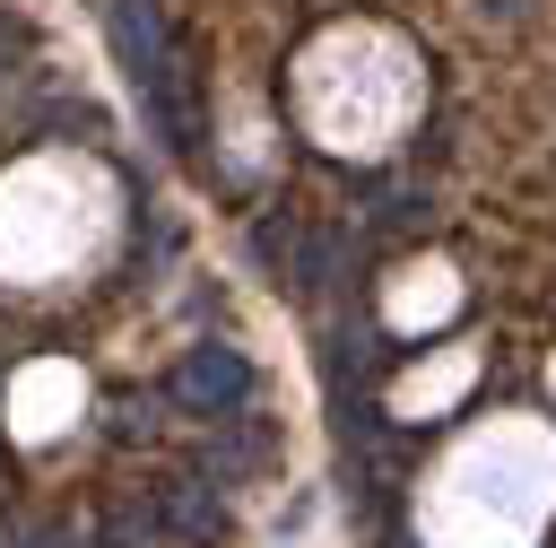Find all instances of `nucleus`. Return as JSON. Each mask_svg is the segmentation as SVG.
Wrapping results in <instances>:
<instances>
[{
  "label": "nucleus",
  "instance_id": "f257e3e1",
  "mask_svg": "<svg viewBox=\"0 0 556 548\" xmlns=\"http://www.w3.org/2000/svg\"><path fill=\"white\" fill-rule=\"evenodd\" d=\"M104 26H113V52H122V70H130L148 122H156V139H165L174 157H191V148H200V104H191V78H182V52H174L165 17H156L148 0H113Z\"/></svg>",
  "mask_w": 556,
  "mask_h": 548
},
{
  "label": "nucleus",
  "instance_id": "f03ea898",
  "mask_svg": "<svg viewBox=\"0 0 556 548\" xmlns=\"http://www.w3.org/2000/svg\"><path fill=\"white\" fill-rule=\"evenodd\" d=\"M165 400H182L191 418H235V409L252 400V365H243V348H226V339L182 348V365L165 374Z\"/></svg>",
  "mask_w": 556,
  "mask_h": 548
},
{
  "label": "nucleus",
  "instance_id": "7ed1b4c3",
  "mask_svg": "<svg viewBox=\"0 0 556 548\" xmlns=\"http://www.w3.org/2000/svg\"><path fill=\"white\" fill-rule=\"evenodd\" d=\"M148 505H156V522H165L174 539H191V548H208V539L226 531V496H217L208 478H165Z\"/></svg>",
  "mask_w": 556,
  "mask_h": 548
},
{
  "label": "nucleus",
  "instance_id": "20e7f679",
  "mask_svg": "<svg viewBox=\"0 0 556 548\" xmlns=\"http://www.w3.org/2000/svg\"><path fill=\"white\" fill-rule=\"evenodd\" d=\"M104 548H174V531L156 522V505H148V496H130V505H113V513H104Z\"/></svg>",
  "mask_w": 556,
  "mask_h": 548
},
{
  "label": "nucleus",
  "instance_id": "39448f33",
  "mask_svg": "<svg viewBox=\"0 0 556 548\" xmlns=\"http://www.w3.org/2000/svg\"><path fill=\"white\" fill-rule=\"evenodd\" d=\"M0 548H35V522H17V513H0Z\"/></svg>",
  "mask_w": 556,
  "mask_h": 548
},
{
  "label": "nucleus",
  "instance_id": "423d86ee",
  "mask_svg": "<svg viewBox=\"0 0 556 548\" xmlns=\"http://www.w3.org/2000/svg\"><path fill=\"white\" fill-rule=\"evenodd\" d=\"M486 9H504V17H521V9H530V0H486Z\"/></svg>",
  "mask_w": 556,
  "mask_h": 548
}]
</instances>
